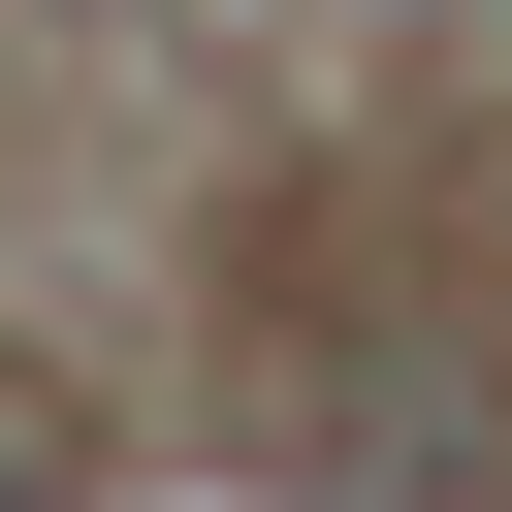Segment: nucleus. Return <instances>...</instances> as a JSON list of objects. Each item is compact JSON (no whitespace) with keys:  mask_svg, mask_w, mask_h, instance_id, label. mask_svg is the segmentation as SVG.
Wrapping results in <instances>:
<instances>
[{"mask_svg":"<svg viewBox=\"0 0 512 512\" xmlns=\"http://www.w3.org/2000/svg\"><path fill=\"white\" fill-rule=\"evenodd\" d=\"M0 512H32V480H0Z\"/></svg>","mask_w":512,"mask_h":512,"instance_id":"nucleus-1","label":"nucleus"}]
</instances>
